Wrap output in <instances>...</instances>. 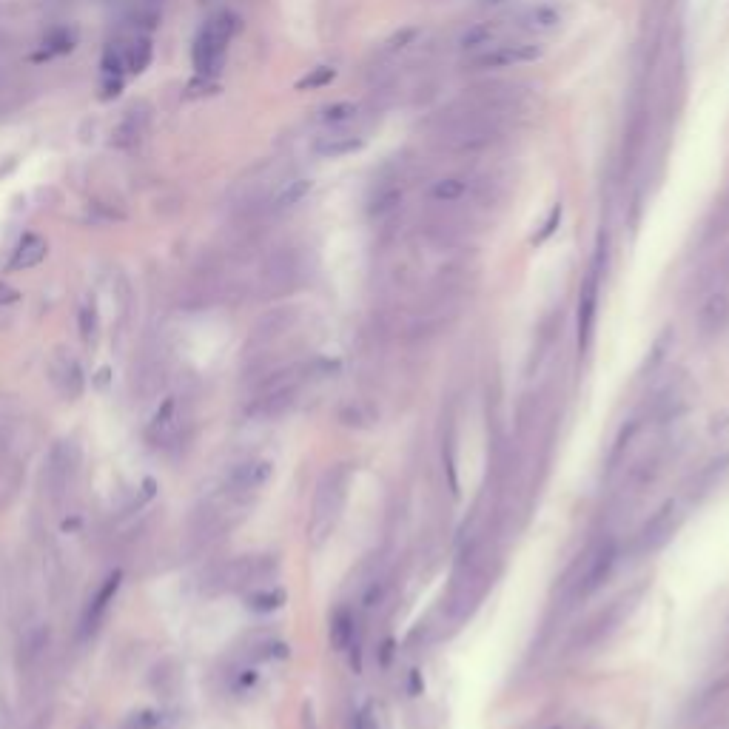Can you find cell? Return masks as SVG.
Instances as JSON below:
<instances>
[{
	"label": "cell",
	"mask_w": 729,
	"mask_h": 729,
	"mask_svg": "<svg viewBox=\"0 0 729 729\" xmlns=\"http://www.w3.org/2000/svg\"><path fill=\"white\" fill-rule=\"evenodd\" d=\"M237 32H240V18L234 12H217V15L208 18V23L194 40V49H191L197 75L217 77L223 72L228 43L234 40Z\"/></svg>",
	"instance_id": "1"
},
{
	"label": "cell",
	"mask_w": 729,
	"mask_h": 729,
	"mask_svg": "<svg viewBox=\"0 0 729 729\" xmlns=\"http://www.w3.org/2000/svg\"><path fill=\"white\" fill-rule=\"evenodd\" d=\"M673 448V439L670 436H661V439H655V445H650V448L638 456L630 468L624 470V482H621V490H618V502L621 505H636L638 499H644L658 485V479L664 476V470L670 465Z\"/></svg>",
	"instance_id": "2"
},
{
	"label": "cell",
	"mask_w": 729,
	"mask_h": 729,
	"mask_svg": "<svg viewBox=\"0 0 729 729\" xmlns=\"http://www.w3.org/2000/svg\"><path fill=\"white\" fill-rule=\"evenodd\" d=\"M348 487H351V468L348 465H334L322 473L317 482V493H314V507H311V536L314 542H322L334 524L339 522V513L348 499Z\"/></svg>",
	"instance_id": "3"
},
{
	"label": "cell",
	"mask_w": 729,
	"mask_h": 729,
	"mask_svg": "<svg viewBox=\"0 0 729 729\" xmlns=\"http://www.w3.org/2000/svg\"><path fill=\"white\" fill-rule=\"evenodd\" d=\"M618 559H621V544H618L616 536L601 539V542L584 556V561L579 564V570H576V576L567 581V596H570V601L579 604V601L596 596L601 587L613 579Z\"/></svg>",
	"instance_id": "4"
},
{
	"label": "cell",
	"mask_w": 729,
	"mask_h": 729,
	"mask_svg": "<svg viewBox=\"0 0 729 729\" xmlns=\"http://www.w3.org/2000/svg\"><path fill=\"white\" fill-rule=\"evenodd\" d=\"M636 601L638 593H624L621 599L610 601V604H607L604 610H599L596 616L587 618V621L581 624L579 633H576V638H573V644H570L573 655H587L593 653V650H599L601 644H607V641L618 633V627L630 618L633 607H636Z\"/></svg>",
	"instance_id": "5"
},
{
	"label": "cell",
	"mask_w": 729,
	"mask_h": 729,
	"mask_svg": "<svg viewBox=\"0 0 729 729\" xmlns=\"http://www.w3.org/2000/svg\"><path fill=\"white\" fill-rule=\"evenodd\" d=\"M277 576V559L274 556H240L228 561L217 570V590H245L254 584H265Z\"/></svg>",
	"instance_id": "6"
},
{
	"label": "cell",
	"mask_w": 729,
	"mask_h": 729,
	"mask_svg": "<svg viewBox=\"0 0 729 729\" xmlns=\"http://www.w3.org/2000/svg\"><path fill=\"white\" fill-rule=\"evenodd\" d=\"M601 265H604V243H599L596 260L590 265L587 277L581 282L579 291V354H587L596 334V319H599V294H601Z\"/></svg>",
	"instance_id": "7"
},
{
	"label": "cell",
	"mask_w": 729,
	"mask_h": 729,
	"mask_svg": "<svg viewBox=\"0 0 729 729\" xmlns=\"http://www.w3.org/2000/svg\"><path fill=\"white\" fill-rule=\"evenodd\" d=\"M681 507L675 499H667L664 505L655 510L653 516L644 522V527L636 533V553L641 556H650L658 553L661 547H667L670 539L678 533V524H681Z\"/></svg>",
	"instance_id": "8"
},
{
	"label": "cell",
	"mask_w": 729,
	"mask_h": 729,
	"mask_svg": "<svg viewBox=\"0 0 729 729\" xmlns=\"http://www.w3.org/2000/svg\"><path fill=\"white\" fill-rule=\"evenodd\" d=\"M77 473H80V448H77V442L66 439L52 450L49 468H46V482H49V493L55 502H63L72 493Z\"/></svg>",
	"instance_id": "9"
},
{
	"label": "cell",
	"mask_w": 729,
	"mask_h": 729,
	"mask_svg": "<svg viewBox=\"0 0 729 729\" xmlns=\"http://www.w3.org/2000/svg\"><path fill=\"white\" fill-rule=\"evenodd\" d=\"M274 476V462L271 459H245L240 465H234L231 473L225 476V493L234 499H245L251 493H257L271 482Z\"/></svg>",
	"instance_id": "10"
},
{
	"label": "cell",
	"mask_w": 729,
	"mask_h": 729,
	"mask_svg": "<svg viewBox=\"0 0 729 729\" xmlns=\"http://www.w3.org/2000/svg\"><path fill=\"white\" fill-rule=\"evenodd\" d=\"M331 644H334L337 653H348L356 673L362 670V633H359V621H356L354 610L339 607L331 616Z\"/></svg>",
	"instance_id": "11"
},
{
	"label": "cell",
	"mask_w": 729,
	"mask_h": 729,
	"mask_svg": "<svg viewBox=\"0 0 729 729\" xmlns=\"http://www.w3.org/2000/svg\"><path fill=\"white\" fill-rule=\"evenodd\" d=\"M542 57V46L536 43H496L485 52L473 55V66L476 69H507V66H519V63H533Z\"/></svg>",
	"instance_id": "12"
},
{
	"label": "cell",
	"mask_w": 729,
	"mask_h": 729,
	"mask_svg": "<svg viewBox=\"0 0 729 729\" xmlns=\"http://www.w3.org/2000/svg\"><path fill=\"white\" fill-rule=\"evenodd\" d=\"M120 584H123V573L114 570V573H109V576L103 579V584L97 587L94 599L89 601V607H86V613H83V624H80V633H83V636H89V633L97 630V624L103 621V616L109 613V607L114 604V596H117Z\"/></svg>",
	"instance_id": "13"
},
{
	"label": "cell",
	"mask_w": 729,
	"mask_h": 729,
	"mask_svg": "<svg viewBox=\"0 0 729 729\" xmlns=\"http://www.w3.org/2000/svg\"><path fill=\"white\" fill-rule=\"evenodd\" d=\"M180 422H183V416H180V399H177V396H169V399L157 408V413L151 416L149 428H146V439H149L151 445H166L171 436H177Z\"/></svg>",
	"instance_id": "14"
},
{
	"label": "cell",
	"mask_w": 729,
	"mask_h": 729,
	"mask_svg": "<svg viewBox=\"0 0 729 729\" xmlns=\"http://www.w3.org/2000/svg\"><path fill=\"white\" fill-rule=\"evenodd\" d=\"M52 382L55 388L66 399H77L83 388H86V376H83V368L77 362L75 356H60L55 365H52Z\"/></svg>",
	"instance_id": "15"
},
{
	"label": "cell",
	"mask_w": 729,
	"mask_h": 729,
	"mask_svg": "<svg viewBox=\"0 0 729 729\" xmlns=\"http://www.w3.org/2000/svg\"><path fill=\"white\" fill-rule=\"evenodd\" d=\"M499 40H502V26L496 20H485V23L468 26L462 32V38H459V46H462V52L479 55V52H485L490 46H496Z\"/></svg>",
	"instance_id": "16"
},
{
	"label": "cell",
	"mask_w": 729,
	"mask_h": 729,
	"mask_svg": "<svg viewBox=\"0 0 729 729\" xmlns=\"http://www.w3.org/2000/svg\"><path fill=\"white\" fill-rule=\"evenodd\" d=\"M729 319V297L727 294H712L710 300L704 302L701 314H698V331L701 337H718L724 331Z\"/></svg>",
	"instance_id": "17"
},
{
	"label": "cell",
	"mask_w": 729,
	"mask_h": 729,
	"mask_svg": "<svg viewBox=\"0 0 729 729\" xmlns=\"http://www.w3.org/2000/svg\"><path fill=\"white\" fill-rule=\"evenodd\" d=\"M46 251H49V245H46V240H43L40 234H26V237L18 243V248H15L12 260H9V268H12V271L35 268V265H40V262L46 260Z\"/></svg>",
	"instance_id": "18"
},
{
	"label": "cell",
	"mask_w": 729,
	"mask_h": 729,
	"mask_svg": "<svg viewBox=\"0 0 729 729\" xmlns=\"http://www.w3.org/2000/svg\"><path fill=\"white\" fill-rule=\"evenodd\" d=\"M522 26L527 32H533V35H550V32H556L561 26V12L556 6H550V3H539V6L524 12Z\"/></svg>",
	"instance_id": "19"
},
{
	"label": "cell",
	"mask_w": 729,
	"mask_h": 729,
	"mask_svg": "<svg viewBox=\"0 0 729 729\" xmlns=\"http://www.w3.org/2000/svg\"><path fill=\"white\" fill-rule=\"evenodd\" d=\"M362 146H365V137L342 131V134H328V137H322L317 143V151L322 157H345V154L359 151Z\"/></svg>",
	"instance_id": "20"
},
{
	"label": "cell",
	"mask_w": 729,
	"mask_h": 729,
	"mask_svg": "<svg viewBox=\"0 0 729 729\" xmlns=\"http://www.w3.org/2000/svg\"><path fill=\"white\" fill-rule=\"evenodd\" d=\"M77 46V29L60 26L55 32H49V38L43 40V52L35 55V60H49L55 55H72Z\"/></svg>",
	"instance_id": "21"
},
{
	"label": "cell",
	"mask_w": 729,
	"mask_h": 729,
	"mask_svg": "<svg viewBox=\"0 0 729 729\" xmlns=\"http://www.w3.org/2000/svg\"><path fill=\"white\" fill-rule=\"evenodd\" d=\"M285 590L282 587H257V590H251L248 593V610H254V613H277L282 604H285Z\"/></svg>",
	"instance_id": "22"
},
{
	"label": "cell",
	"mask_w": 729,
	"mask_h": 729,
	"mask_svg": "<svg viewBox=\"0 0 729 729\" xmlns=\"http://www.w3.org/2000/svg\"><path fill=\"white\" fill-rule=\"evenodd\" d=\"M151 55H154V49H151V40L149 38H134L126 46V69H129L131 75H143L146 69L151 66Z\"/></svg>",
	"instance_id": "23"
},
{
	"label": "cell",
	"mask_w": 729,
	"mask_h": 729,
	"mask_svg": "<svg viewBox=\"0 0 729 729\" xmlns=\"http://www.w3.org/2000/svg\"><path fill=\"white\" fill-rule=\"evenodd\" d=\"M442 462H445V476H448L450 493L456 496L459 493V473H456L459 462H456V430H453V425H450L445 439H442Z\"/></svg>",
	"instance_id": "24"
},
{
	"label": "cell",
	"mask_w": 729,
	"mask_h": 729,
	"mask_svg": "<svg viewBox=\"0 0 729 729\" xmlns=\"http://www.w3.org/2000/svg\"><path fill=\"white\" fill-rule=\"evenodd\" d=\"M354 729H385V712L376 701H365L359 710L354 712V721H351Z\"/></svg>",
	"instance_id": "25"
},
{
	"label": "cell",
	"mask_w": 729,
	"mask_h": 729,
	"mask_svg": "<svg viewBox=\"0 0 729 729\" xmlns=\"http://www.w3.org/2000/svg\"><path fill=\"white\" fill-rule=\"evenodd\" d=\"M354 117H356L354 103L342 100V103H331V106H325V109L319 112V123H325V126H345V123H351Z\"/></svg>",
	"instance_id": "26"
},
{
	"label": "cell",
	"mask_w": 729,
	"mask_h": 729,
	"mask_svg": "<svg viewBox=\"0 0 729 729\" xmlns=\"http://www.w3.org/2000/svg\"><path fill=\"white\" fill-rule=\"evenodd\" d=\"M308 191H311V180H291V183H285V188L274 197V208L282 211V208L297 206Z\"/></svg>",
	"instance_id": "27"
},
{
	"label": "cell",
	"mask_w": 729,
	"mask_h": 729,
	"mask_svg": "<svg viewBox=\"0 0 729 729\" xmlns=\"http://www.w3.org/2000/svg\"><path fill=\"white\" fill-rule=\"evenodd\" d=\"M465 191H468V183L462 177H445V180H439L433 186V200H439V203H456Z\"/></svg>",
	"instance_id": "28"
},
{
	"label": "cell",
	"mask_w": 729,
	"mask_h": 729,
	"mask_svg": "<svg viewBox=\"0 0 729 729\" xmlns=\"http://www.w3.org/2000/svg\"><path fill=\"white\" fill-rule=\"evenodd\" d=\"M103 75L106 77H120L123 75V69H126V49L123 46H106V52H103Z\"/></svg>",
	"instance_id": "29"
},
{
	"label": "cell",
	"mask_w": 729,
	"mask_h": 729,
	"mask_svg": "<svg viewBox=\"0 0 729 729\" xmlns=\"http://www.w3.org/2000/svg\"><path fill=\"white\" fill-rule=\"evenodd\" d=\"M140 134H143V129L137 126V117L134 114H129L117 129H114V143L117 146H123V149H129V146H134V143H140Z\"/></svg>",
	"instance_id": "30"
},
{
	"label": "cell",
	"mask_w": 729,
	"mask_h": 729,
	"mask_svg": "<svg viewBox=\"0 0 729 729\" xmlns=\"http://www.w3.org/2000/svg\"><path fill=\"white\" fill-rule=\"evenodd\" d=\"M257 681H260V673L251 664H245V667L231 673V690L237 692V695H245V692H251L257 687Z\"/></svg>",
	"instance_id": "31"
},
{
	"label": "cell",
	"mask_w": 729,
	"mask_h": 729,
	"mask_svg": "<svg viewBox=\"0 0 729 729\" xmlns=\"http://www.w3.org/2000/svg\"><path fill=\"white\" fill-rule=\"evenodd\" d=\"M342 422L345 425H354V428H368L374 422V411L368 405H359V402H351L345 411H342Z\"/></svg>",
	"instance_id": "32"
},
{
	"label": "cell",
	"mask_w": 729,
	"mask_h": 729,
	"mask_svg": "<svg viewBox=\"0 0 729 729\" xmlns=\"http://www.w3.org/2000/svg\"><path fill=\"white\" fill-rule=\"evenodd\" d=\"M388 596V581L385 579H374L368 587H365V593H362V607L371 613L376 607H382V601Z\"/></svg>",
	"instance_id": "33"
},
{
	"label": "cell",
	"mask_w": 729,
	"mask_h": 729,
	"mask_svg": "<svg viewBox=\"0 0 729 729\" xmlns=\"http://www.w3.org/2000/svg\"><path fill=\"white\" fill-rule=\"evenodd\" d=\"M163 724V715L157 710H143L134 712L129 721L123 724V729H160Z\"/></svg>",
	"instance_id": "34"
},
{
	"label": "cell",
	"mask_w": 729,
	"mask_h": 729,
	"mask_svg": "<svg viewBox=\"0 0 729 729\" xmlns=\"http://www.w3.org/2000/svg\"><path fill=\"white\" fill-rule=\"evenodd\" d=\"M334 75H337L334 69H328V66H319V69H314L311 75L302 77L297 86H300V89H319V86L331 83V80H334Z\"/></svg>",
	"instance_id": "35"
},
{
	"label": "cell",
	"mask_w": 729,
	"mask_h": 729,
	"mask_svg": "<svg viewBox=\"0 0 729 729\" xmlns=\"http://www.w3.org/2000/svg\"><path fill=\"white\" fill-rule=\"evenodd\" d=\"M80 334L86 342H92L94 334H97V314H94V308H83L80 311Z\"/></svg>",
	"instance_id": "36"
},
{
	"label": "cell",
	"mask_w": 729,
	"mask_h": 729,
	"mask_svg": "<svg viewBox=\"0 0 729 729\" xmlns=\"http://www.w3.org/2000/svg\"><path fill=\"white\" fill-rule=\"evenodd\" d=\"M416 35H419L416 29H402L399 35H393V38L385 43V52H399V49H405V46H408Z\"/></svg>",
	"instance_id": "37"
},
{
	"label": "cell",
	"mask_w": 729,
	"mask_h": 729,
	"mask_svg": "<svg viewBox=\"0 0 729 729\" xmlns=\"http://www.w3.org/2000/svg\"><path fill=\"white\" fill-rule=\"evenodd\" d=\"M217 92V83H214V77H197V80H191L188 83V97H194V94H211Z\"/></svg>",
	"instance_id": "38"
},
{
	"label": "cell",
	"mask_w": 729,
	"mask_h": 729,
	"mask_svg": "<svg viewBox=\"0 0 729 729\" xmlns=\"http://www.w3.org/2000/svg\"><path fill=\"white\" fill-rule=\"evenodd\" d=\"M123 92V77H106V86H103V100H112L117 94Z\"/></svg>",
	"instance_id": "39"
},
{
	"label": "cell",
	"mask_w": 729,
	"mask_h": 729,
	"mask_svg": "<svg viewBox=\"0 0 729 729\" xmlns=\"http://www.w3.org/2000/svg\"><path fill=\"white\" fill-rule=\"evenodd\" d=\"M559 220H561V208L556 206V208H553V211H550V220L544 223V231H542V234H539V237H536V243H542L544 237H550V234L556 231V225H559Z\"/></svg>",
	"instance_id": "40"
},
{
	"label": "cell",
	"mask_w": 729,
	"mask_h": 729,
	"mask_svg": "<svg viewBox=\"0 0 729 729\" xmlns=\"http://www.w3.org/2000/svg\"><path fill=\"white\" fill-rule=\"evenodd\" d=\"M18 300V291L15 288H9L6 282H0V305H9V302Z\"/></svg>",
	"instance_id": "41"
},
{
	"label": "cell",
	"mask_w": 729,
	"mask_h": 729,
	"mask_svg": "<svg viewBox=\"0 0 729 729\" xmlns=\"http://www.w3.org/2000/svg\"><path fill=\"white\" fill-rule=\"evenodd\" d=\"M479 3H482V6H499L502 0H479Z\"/></svg>",
	"instance_id": "42"
}]
</instances>
